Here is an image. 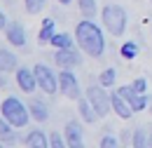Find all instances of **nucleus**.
<instances>
[{"label":"nucleus","instance_id":"1","mask_svg":"<svg viewBox=\"0 0 152 148\" xmlns=\"http://www.w3.org/2000/svg\"><path fill=\"white\" fill-rule=\"evenodd\" d=\"M75 40H77V47L84 52V54L94 56H103L105 52V36H103V28L94 24L91 19H82V21H77L75 24Z\"/></svg>","mask_w":152,"mask_h":148},{"label":"nucleus","instance_id":"2","mask_svg":"<svg viewBox=\"0 0 152 148\" xmlns=\"http://www.w3.org/2000/svg\"><path fill=\"white\" fill-rule=\"evenodd\" d=\"M0 115L5 118V120H10L17 130L21 127H26L33 118H31V111H28V104H23L19 96H14V94H10V96H5L2 101H0Z\"/></svg>","mask_w":152,"mask_h":148},{"label":"nucleus","instance_id":"3","mask_svg":"<svg viewBox=\"0 0 152 148\" xmlns=\"http://www.w3.org/2000/svg\"><path fill=\"white\" fill-rule=\"evenodd\" d=\"M101 24L113 38H122L126 31V10L122 5H115V2L105 5L101 10Z\"/></svg>","mask_w":152,"mask_h":148},{"label":"nucleus","instance_id":"4","mask_svg":"<svg viewBox=\"0 0 152 148\" xmlns=\"http://www.w3.org/2000/svg\"><path fill=\"white\" fill-rule=\"evenodd\" d=\"M84 96L89 99V104L94 106V111L98 118H105L108 113L113 111V94H108V87H103L101 82H91L87 90H84Z\"/></svg>","mask_w":152,"mask_h":148},{"label":"nucleus","instance_id":"5","mask_svg":"<svg viewBox=\"0 0 152 148\" xmlns=\"http://www.w3.org/2000/svg\"><path fill=\"white\" fill-rule=\"evenodd\" d=\"M58 92L63 94L66 99L77 101L82 96V87H80V80L70 68H61L58 71Z\"/></svg>","mask_w":152,"mask_h":148},{"label":"nucleus","instance_id":"6","mask_svg":"<svg viewBox=\"0 0 152 148\" xmlns=\"http://www.w3.org/2000/svg\"><path fill=\"white\" fill-rule=\"evenodd\" d=\"M33 71H35V78H38L40 92L56 94V90H58V75L54 73L47 64H35V66H33Z\"/></svg>","mask_w":152,"mask_h":148},{"label":"nucleus","instance_id":"7","mask_svg":"<svg viewBox=\"0 0 152 148\" xmlns=\"http://www.w3.org/2000/svg\"><path fill=\"white\" fill-rule=\"evenodd\" d=\"M54 61L58 68H80L82 66V50L68 47V50H54Z\"/></svg>","mask_w":152,"mask_h":148},{"label":"nucleus","instance_id":"8","mask_svg":"<svg viewBox=\"0 0 152 148\" xmlns=\"http://www.w3.org/2000/svg\"><path fill=\"white\" fill-rule=\"evenodd\" d=\"M14 80H17V87H19L23 94H33L38 90V78H35V71L33 68H26L21 66L14 71Z\"/></svg>","mask_w":152,"mask_h":148},{"label":"nucleus","instance_id":"9","mask_svg":"<svg viewBox=\"0 0 152 148\" xmlns=\"http://www.w3.org/2000/svg\"><path fill=\"white\" fill-rule=\"evenodd\" d=\"M63 136H66L68 148H82L84 146V130H82V122H80V120H68L66 127H63Z\"/></svg>","mask_w":152,"mask_h":148},{"label":"nucleus","instance_id":"10","mask_svg":"<svg viewBox=\"0 0 152 148\" xmlns=\"http://www.w3.org/2000/svg\"><path fill=\"white\" fill-rule=\"evenodd\" d=\"M5 38H7V42L12 45V47H26V28H23V24L21 21H7V26H5Z\"/></svg>","mask_w":152,"mask_h":148},{"label":"nucleus","instance_id":"11","mask_svg":"<svg viewBox=\"0 0 152 148\" xmlns=\"http://www.w3.org/2000/svg\"><path fill=\"white\" fill-rule=\"evenodd\" d=\"M28 111H31V118L40 125L49 120V106L42 99H28Z\"/></svg>","mask_w":152,"mask_h":148},{"label":"nucleus","instance_id":"12","mask_svg":"<svg viewBox=\"0 0 152 148\" xmlns=\"http://www.w3.org/2000/svg\"><path fill=\"white\" fill-rule=\"evenodd\" d=\"M113 111L117 118H122V120H129L133 115V108H131V104L122 96L119 92H113Z\"/></svg>","mask_w":152,"mask_h":148},{"label":"nucleus","instance_id":"13","mask_svg":"<svg viewBox=\"0 0 152 148\" xmlns=\"http://www.w3.org/2000/svg\"><path fill=\"white\" fill-rule=\"evenodd\" d=\"M23 146H28V148H47L49 146V134L42 132L40 127L38 130H31L26 134V139H23Z\"/></svg>","mask_w":152,"mask_h":148},{"label":"nucleus","instance_id":"14","mask_svg":"<svg viewBox=\"0 0 152 148\" xmlns=\"http://www.w3.org/2000/svg\"><path fill=\"white\" fill-rule=\"evenodd\" d=\"M19 68V56L7 47H0V71L2 73H14Z\"/></svg>","mask_w":152,"mask_h":148},{"label":"nucleus","instance_id":"15","mask_svg":"<svg viewBox=\"0 0 152 148\" xmlns=\"http://www.w3.org/2000/svg\"><path fill=\"white\" fill-rule=\"evenodd\" d=\"M54 36H56V21H54L52 17H47L45 21H42L40 31H38V42L40 45H49Z\"/></svg>","mask_w":152,"mask_h":148},{"label":"nucleus","instance_id":"16","mask_svg":"<svg viewBox=\"0 0 152 148\" xmlns=\"http://www.w3.org/2000/svg\"><path fill=\"white\" fill-rule=\"evenodd\" d=\"M77 111H80L82 122H96V120H98L94 106L89 104V99H87V96H80V99H77Z\"/></svg>","mask_w":152,"mask_h":148},{"label":"nucleus","instance_id":"17","mask_svg":"<svg viewBox=\"0 0 152 148\" xmlns=\"http://www.w3.org/2000/svg\"><path fill=\"white\" fill-rule=\"evenodd\" d=\"M150 146V132H145L143 127L131 130V148H148Z\"/></svg>","mask_w":152,"mask_h":148},{"label":"nucleus","instance_id":"18","mask_svg":"<svg viewBox=\"0 0 152 148\" xmlns=\"http://www.w3.org/2000/svg\"><path fill=\"white\" fill-rule=\"evenodd\" d=\"M75 42H77V40L70 36V33H58V31H56V36L52 38L49 45H52L54 50H68V47H75Z\"/></svg>","mask_w":152,"mask_h":148},{"label":"nucleus","instance_id":"19","mask_svg":"<svg viewBox=\"0 0 152 148\" xmlns=\"http://www.w3.org/2000/svg\"><path fill=\"white\" fill-rule=\"evenodd\" d=\"M138 42H133V40H126V42H122V47H119V54L122 59H126V61H133L136 56H138Z\"/></svg>","mask_w":152,"mask_h":148},{"label":"nucleus","instance_id":"20","mask_svg":"<svg viewBox=\"0 0 152 148\" xmlns=\"http://www.w3.org/2000/svg\"><path fill=\"white\" fill-rule=\"evenodd\" d=\"M77 10H80L82 17L94 19L96 17V0H77Z\"/></svg>","mask_w":152,"mask_h":148},{"label":"nucleus","instance_id":"21","mask_svg":"<svg viewBox=\"0 0 152 148\" xmlns=\"http://www.w3.org/2000/svg\"><path fill=\"white\" fill-rule=\"evenodd\" d=\"M98 82H101L103 87H115V82H117V71H115V68H103L101 75H98Z\"/></svg>","mask_w":152,"mask_h":148},{"label":"nucleus","instance_id":"22","mask_svg":"<svg viewBox=\"0 0 152 148\" xmlns=\"http://www.w3.org/2000/svg\"><path fill=\"white\" fill-rule=\"evenodd\" d=\"M150 106V94H136L131 99V108H133V113H138V111H145Z\"/></svg>","mask_w":152,"mask_h":148},{"label":"nucleus","instance_id":"23","mask_svg":"<svg viewBox=\"0 0 152 148\" xmlns=\"http://www.w3.org/2000/svg\"><path fill=\"white\" fill-rule=\"evenodd\" d=\"M47 7V0H23V10L28 14H40Z\"/></svg>","mask_w":152,"mask_h":148},{"label":"nucleus","instance_id":"24","mask_svg":"<svg viewBox=\"0 0 152 148\" xmlns=\"http://www.w3.org/2000/svg\"><path fill=\"white\" fill-rule=\"evenodd\" d=\"M98 146L101 148H117V146H122V141H119L115 134H103L101 141H98Z\"/></svg>","mask_w":152,"mask_h":148},{"label":"nucleus","instance_id":"25","mask_svg":"<svg viewBox=\"0 0 152 148\" xmlns=\"http://www.w3.org/2000/svg\"><path fill=\"white\" fill-rule=\"evenodd\" d=\"M14 130H17V127H14V125H12L10 120H5V118L0 115V139L5 141L7 136H12V132H14Z\"/></svg>","mask_w":152,"mask_h":148},{"label":"nucleus","instance_id":"26","mask_svg":"<svg viewBox=\"0 0 152 148\" xmlns=\"http://www.w3.org/2000/svg\"><path fill=\"white\" fill-rule=\"evenodd\" d=\"M63 146H68L66 144V136L58 134V132H52L49 134V148H63Z\"/></svg>","mask_w":152,"mask_h":148},{"label":"nucleus","instance_id":"27","mask_svg":"<svg viewBox=\"0 0 152 148\" xmlns=\"http://www.w3.org/2000/svg\"><path fill=\"white\" fill-rule=\"evenodd\" d=\"M117 92L122 94V96H124V99H126L129 104H131V99H133V96L138 94V92H136V90L131 87V85H119V87H117Z\"/></svg>","mask_w":152,"mask_h":148},{"label":"nucleus","instance_id":"28","mask_svg":"<svg viewBox=\"0 0 152 148\" xmlns=\"http://www.w3.org/2000/svg\"><path fill=\"white\" fill-rule=\"evenodd\" d=\"M131 87L136 90L138 94H143V92H148V78H136L131 82Z\"/></svg>","mask_w":152,"mask_h":148},{"label":"nucleus","instance_id":"29","mask_svg":"<svg viewBox=\"0 0 152 148\" xmlns=\"http://www.w3.org/2000/svg\"><path fill=\"white\" fill-rule=\"evenodd\" d=\"M119 141H122V146H131V130L122 132V139H119Z\"/></svg>","mask_w":152,"mask_h":148},{"label":"nucleus","instance_id":"30","mask_svg":"<svg viewBox=\"0 0 152 148\" xmlns=\"http://www.w3.org/2000/svg\"><path fill=\"white\" fill-rule=\"evenodd\" d=\"M5 87H7V73L0 71V90H5Z\"/></svg>","mask_w":152,"mask_h":148},{"label":"nucleus","instance_id":"31","mask_svg":"<svg viewBox=\"0 0 152 148\" xmlns=\"http://www.w3.org/2000/svg\"><path fill=\"white\" fill-rule=\"evenodd\" d=\"M5 26H7V17H5V12L0 10V31H5Z\"/></svg>","mask_w":152,"mask_h":148},{"label":"nucleus","instance_id":"32","mask_svg":"<svg viewBox=\"0 0 152 148\" xmlns=\"http://www.w3.org/2000/svg\"><path fill=\"white\" fill-rule=\"evenodd\" d=\"M56 2H61V5H70L73 0H56Z\"/></svg>","mask_w":152,"mask_h":148},{"label":"nucleus","instance_id":"33","mask_svg":"<svg viewBox=\"0 0 152 148\" xmlns=\"http://www.w3.org/2000/svg\"><path fill=\"white\" fill-rule=\"evenodd\" d=\"M148 111H150V113H152V96H150V106H148Z\"/></svg>","mask_w":152,"mask_h":148},{"label":"nucleus","instance_id":"34","mask_svg":"<svg viewBox=\"0 0 152 148\" xmlns=\"http://www.w3.org/2000/svg\"><path fill=\"white\" fill-rule=\"evenodd\" d=\"M150 148H152V132H150Z\"/></svg>","mask_w":152,"mask_h":148},{"label":"nucleus","instance_id":"35","mask_svg":"<svg viewBox=\"0 0 152 148\" xmlns=\"http://www.w3.org/2000/svg\"><path fill=\"white\" fill-rule=\"evenodd\" d=\"M150 2H152V0H150Z\"/></svg>","mask_w":152,"mask_h":148}]
</instances>
